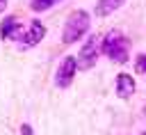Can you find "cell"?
I'll return each instance as SVG.
<instances>
[{
	"instance_id": "cell-14",
	"label": "cell",
	"mask_w": 146,
	"mask_h": 135,
	"mask_svg": "<svg viewBox=\"0 0 146 135\" xmlns=\"http://www.w3.org/2000/svg\"><path fill=\"white\" fill-rule=\"evenodd\" d=\"M141 135H146V133H141Z\"/></svg>"
},
{
	"instance_id": "cell-10",
	"label": "cell",
	"mask_w": 146,
	"mask_h": 135,
	"mask_svg": "<svg viewBox=\"0 0 146 135\" xmlns=\"http://www.w3.org/2000/svg\"><path fill=\"white\" fill-rule=\"evenodd\" d=\"M135 66H137V71H139V73H146V55H139Z\"/></svg>"
},
{
	"instance_id": "cell-8",
	"label": "cell",
	"mask_w": 146,
	"mask_h": 135,
	"mask_svg": "<svg viewBox=\"0 0 146 135\" xmlns=\"http://www.w3.org/2000/svg\"><path fill=\"white\" fill-rule=\"evenodd\" d=\"M123 2H125V0H98V5H96V14H98V16H107V14L116 11Z\"/></svg>"
},
{
	"instance_id": "cell-2",
	"label": "cell",
	"mask_w": 146,
	"mask_h": 135,
	"mask_svg": "<svg viewBox=\"0 0 146 135\" xmlns=\"http://www.w3.org/2000/svg\"><path fill=\"white\" fill-rule=\"evenodd\" d=\"M87 30H89V14L82 11V9H78V11H73V14L68 16V21H66V25H64L62 41H64V43H75Z\"/></svg>"
},
{
	"instance_id": "cell-4",
	"label": "cell",
	"mask_w": 146,
	"mask_h": 135,
	"mask_svg": "<svg viewBox=\"0 0 146 135\" xmlns=\"http://www.w3.org/2000/svg\"><path fill=\"white\" fill-rule=\"evenodd\" d=\"M75 71H78V59L75 57H64L59 69H57V85L59 87H68L73 76H75Z\"/></svg>"
},
{
	"instance_id": "cell-9",
	"label": "cell",
	"mask_w": 146,
	"mask_h": 135,
	"mask_svg": "<svg viewBox=\"0 0 146 135\" xmlns=\"http://www.w3.org/2000/svg\"><path fill=\"white\" fill-rule=\"evenodd\" d=\"M55 2H59V0H34V2H32V9H34V11H43V9L52 7Z\"/></svg>"
},
{
	"instance_id": "cell-7",
	"label": "cell",
	"mask_w": 146,
	"mask_h": 135,
	"mask_svg": "<svg viewBox=\"0 0 146 135\" xmlns=\"http://www.w3.org/2000/svg\"><path fill=\"white\" fill-rule=\"evenodd\" d=\"M132 92H135V80H132V76L121 73V76L116 78V94H119V98H128V96H132Z\"/></svg>"
},
{
	"instance_id": "cell-6",
	"label": "cell",
	"mask_w": 146,
	"mask_h": 135,
	"mask_svg": "<svg viewBox=\"0 0 146 135\" xmlns=\"http://www.w3.org/2000/svg\"><path fill=\"white\" fill-rule=\"evenodd\" d=\"M23 25H18V21L16 18H5L2 21V27H0V37L2 39H14V41H21V37H23Z\"/></svg>"
},
{
	"instance_id": "cell-12",
	"label": "cell",
	"mask_w": 146,
	"mask_h": 135,
	"mask_svg": "<svg viewBox=\"0 0 146 135\" xmlns=\"http://www.w3.org/2000/svg\"><path fill=\"white\" fill-rule=\"evenodd\" d=\"M5 7H7V0H0V11H2Z\"/></svg>"
},
{
	"instance_id": "cell-13",
	"label": "cell",
	"mask_w": 146,
	"mask_h": 135,
	"mask_svg": "<svg viewBox=\"0 0 146 135\" xmlns=\"http://www.w3.org/2000/svg\"><path fill=\"white\" fill-rule=\"evenodd\" d=\"M144 114H146V108H144Z\"/></svg>"
},
{
	"instance_id": "cell-3",
	"label": "cell",
	"mask_w": 146,
	"mask_h": 135,
	"mask_svg": "<svg viewBox=\"0 0 146 135\" xmlns=\"http://www.w3.org/2000/svg\"><path fill=\"white\" fill-rule=\"evenodd\" d=\"M100 46H103V39H100L98 34H91V37L87 39V43L80 48V55H78V69H91L94 62L98 59Z\"/></svg>"
},
{
	"instance_id": "cell-5",
	"label": "cell",
	"mask_w": 146,
	"mask_h": 135,
	"mask_svg": "<svg viewBox=\"0 0 146 135\" xmlns=\"http://www.w3.org/2000/svg\"><path fill=\"white\" fill-rule=\"evenodd\" d=\"M43 34H46V27H43L39 21H32V23H30V27L23 32L21 43H23V46H36V43L43 39Z\"/></svg>"
},
{
	"instance_id": "cell-1",
	"label": "cell",
	"mask_w": 146,
	"mask_h": 135,
	"mask_svg": "<svg viewBox=\"0 0 146 135\" xmlns=\"http://www.w3.org/2000/svg\"><path fill=\"white\" fill-rule=\"evenodd\" d=\"M100 50H103L112 62H119V64L128 62V39H125L121 32H116V30H112V32L105 34Z\"/></svg>"
},
{
	"instance_id": "cell-11",
	"label": "cell",
	"mask_w": 146,
	"mask_h": 135,
	"mask_svg": "<svg viewBox=\"0 0 146 135\" xmlns=\"http://www.w3.org/2000/svg\"><path fill=\"white\" fill-rule=\"evenodd\" d=\"M21 133H23V135H34V133H32V128H30L27 124H23V126H21Z\"/></svg>"
}]
</instances>
